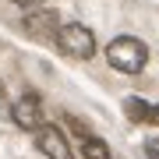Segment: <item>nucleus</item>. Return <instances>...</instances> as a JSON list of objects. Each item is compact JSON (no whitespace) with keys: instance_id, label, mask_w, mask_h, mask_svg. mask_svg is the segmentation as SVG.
<instances>
[{"instance_id":"5","label":"nucleus","mask_w":159,"mask_h":159,"mask_svg":"<svg viewBox=\"0 0 159 159\" xmlns=\"http://www.w3.org/2000/svg\"><path fill=\"white\" fill-rule=\"evenodd\" d=\"M35 145H39V152H43L46 159H71V145H67V138H64L57 127H50V124L35 127Z\"/></svg>"},{"instance_id":"1","label":"nucleus","mask_w":159,"mask_h":159,"mask_svg":"<svg viewBox=\"0 0 159 159\" xmlns=\"http://www.w3.org/2000/svg\"><path fill=\"white\" fill-rule=\"evenodd\" d=\"M106 64L120 74H138L148 64V50L142 39H134V35H117L113 43L106 46Z\"/></svg>"},{"instance_id":"6","label":"nucleus","mask_w":159,"mask_h":159,"mask_svg":"<svg viewBox=\"0 0 159 159\" xmlns=\"http://www.w3.org/2000/svg\"><path fill=\"white\" fill-rule=\"evenodd\" d=\"M124 113L134 120V124H148V117H152V106H148L145 99L131 96V99H124Z\"/></svg>"},{"instance_id":"2","label":"nucleus","mask_w":159,"mask_h":159,"mask_svg":"<svg viewBox=\"0 0 159 159\" xmlns=\"http://www.w3.org/2000/svg\"><path fill=\"white\" fill-rule=\"evenodd\" d=\"M53 43H57L60 53L71 57V60H92L96 57V35H92V29H85L81 21L60 25L57 35H53Z\"/></svg>"},{"instance_id":"3","label":"nucleus","mask_w":159,"mask_h":159,"mask_svg":"<svg viewBox=\"0 0 159 159\" xmlns=\"http://www.w3.org/2000/svg\"><path fill=\"white\" fill-rule=\"evenodd\" d=\"M25 32L32 35V39H43V43H50L53 35H57V29H60V21H57V14L50 11V7H29V14H25Z\"/></svg>"},{"instance_id":"4","label":"nucleus","mask_w":159,"mask_h":159,"mask_svg":"<svg viewBox=\"0 0 159 159\" xmlns=\"http://www.w3.org/2000/svg\"><path fill=\"white\" fill-rule=\"evenodd\" d=\"M14 124L21 131H35L43 127V99L35 96V92H21L14 102Z\"/></svg>"},{"instance_id":"8","label":"nucleus","mask_w":159,"mask_h":159,"mask_svg":"<svg viewBox=\"0 0 159 159\" xmlns=\"http://www.w3.org/2000/svg\"><path fill=\"white\" fill-rule=\"evenodd\" d=\"M14 4H18V7H25V11H29V7H39L43 0H14Z\"/></svg>"},{"instance_id":"10","label":"nucleus","mask_w":159,"mask_h":159,"mask_svg":"<svg viewBox=\"0 0 159 159\" xmlns=\"http://www.w3.org/2000/svg\"><path fill=\"white\" fill-rule=\"evenodd\" d=\"M148 159H159V148H148Z\"/></svg>"},{"instance_id":"7","label":"nucleus","mask_w":159,"mask_h":159,"mask_svg":"<svg viewBox=\"0 0 159 159\" xmlns=\"http://www.w3.org/2000/svg\"><path fill=\"white\" fill-rule=\"evenodd\" d=\"M81 156L85 159H110V148H106V142H99V138H85Z\"/></svg>"},{"instance_id":"9","label":"nucleus","mask_w":159,"mask_h":159,"mask_svg":"<svg viewBox=\"0 0 159 159\" xmlns=\"http://www.w3.org/2000/svg\"><path fill=\"white\" fill-rule=\"evenodd\" d=\"M148 124H159V106H152V117H148Z\"/></svg>"}]
</instances>
